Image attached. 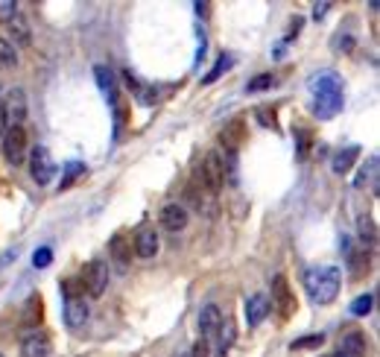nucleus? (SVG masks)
Listing matches in <instances>:
<instances>
[{
  "label": "nucleus",
  "mask_w": 380,
  "mask_h": 357,
  "mask_svg": "<svg viewBox=\"0 0 380 357\" xmlns=\"http://www.w3.org/2000/svg\"><path fill=\"white\" fill-rule=\"evenodd\" d=\"M307 91L313 100V115L319 120L337 118L342 106H345V88H342V76L337 71H316L307 79Z\"/></svg>",
  "instance_id": "1"
},
{
  "label": "nucleus",
  "mask_w": 380,
  "mask_h": 357,
  "mask_svg": "<svg viewBox=\"0 0 380 357\" xmlns=\"http://www.w3.org/2000/svg\"><path fill=\"white\" fill-rule=\"evenodd\" d=\"M304 287H307V296L316 304H330L339 296L342 272L337 267H313L304 272Z\"/></svg>",
  "instance_id": "2"
},
{
  "label": "nucleus",
  "mask_w": 380,
  "mask_h": 357,
  "mask_svg": "<svg viewBox=\"0 0 380 357\" xmlns=\"http://www.w3.org/2000/svg\"><path fill=\"white\" fill-rule=\"evenodd\" d=\"M62 290H64V322H68V328L79 331L88 322V314H91L88 302H85V290H82L79 279L62 281Z\"/></svg>",
  "instance_id": "3"
},
{
  "label": "nucleus",
  "mask_w": 380,
  "mask_h": 357,
  "mask_svg": "<svg viewBox=\"0 0 380 357\" xmlns=\"http://www.w3.org/2000/svg\"><path fill=\"white\" fill-rule=\"evenodd\" d=\"M196 188H205L211 193H217L225 185V158L220 150H211L205 153V158L196 164V178H193Z\"/></svg>",
  "instance_id": "4"
},
{
  "label": "nucleus",
  "mask_w": 380,
  "mask_h": 357,
  "mask_svg": "<svg viewBox=\"0 0 380 357\" xmlns=\"http://www.w3.org/2000/svg\"><path fill=\"white\" fill-rule=\"evenodd\" d=\"M27 129L24 126H6V132H3V155L9 164H24L27 161Z\"/></svg>",
  "instance_id": "5"
},
{
  "label": "nucleus",
  "mask_w": 380,
  "mask_h": 357,
  "mask_svg": "<svg viewBox=\"0 0 380 357\" xmlns=\"http://www.w3.org/2000/svg\"><path fill=\"white\" fill-rule=\"evenodd\" d=\"M53 173H56V164H53V155L47 147H38L29 153V176L36 185H50L53 182Z\"/></svg>",
  "instance_id": "6"
},
{
  "label": "nucleus",
  "mask_w": 380,
  "mask_h": 357,
  "mask_svg": "<svg viewBox=\"0 0 380 357\" xmlns=\"http://www.w3.org/2000/svg\"><path fill=\"white\" fill-rule=\"evenodd\" d=\"M269 307H275L281 319H290L295 314V293L290 290L287 275H275L272 279V302Z\"/></svg>",
  "instance_id": "7"
},
{
  "label": "nucleus",
  "mask_w": 380,
  "mask_h": 357,
  "mask_svg": "<svg viewBox=\"0 0 380 357\" xmlns=\"http://www.w3.org/2000/svg\"><path fill=\"white\" fill-rule=\"evenodd\" d=\"M79 284H82V290H85L88 296H103V290L108 284V267L103 261L85 264V267H82V272H79Z\"/></svg>",
  "instance_id": "8"
},
{
  "label": "nucleus",
  "mask_w": 380,
  "mask_h": 357,
  "mask_svg": "<svg viewBox=\"0 0 380 357\" xmlns=\"http://www.w3.org/2000/svg\"><path fill=\"white\" fill-rule=\"evenodd\" d=\"M94 79H97V85H100L103 97L108 100V106L118 108V103H120V85H118V76H114V71L108 68V64H97V68H94Z\"/></svg>",
  "instance_id": "9"
},
{
  "label": "nucleus",
  "mask_w": 380,
  "mask_h": 357,
  "mask_svg": "<svg viewBox=\"0 0 380 357\" xmlns=\"http://www.w3.org/2000/svg\"><path fill=\"white\" fill-rule=\"evenodd\" d=\"M246 138H249V135H246V120H243V118L228 120V123L223 126V132H220V144L225 147V153H231V155H234V153L243 147Z\"/></svg>",
  "instance_id": "10"
},
{
  "label": "nucleus",
  "mask_w": 380,
  "mask_h": 357,
  "mask_svg": "<svg viewBox=\"0 0 380 357\" xmlns=\"http://www.w3.org/2000/svg\"><path fill=\"white\" fill-rule=\"evenodd\" d=\"M188 208L185 205H178V202H170V205H164L161 208V229H167V232H181L188 225Z\"/></svg>",
  "instance_id": "11"
},
{
  "label": "nucleus",
  "mask_w": 380,
  "mask_h": 357,
  "mask_svg": "<svg viewBox=\"0 0 380 357\" xmlns=\"http://www.w3.org/2000/svg\"><path fill=\"white\" fill-rule=\"evenodd\" d=\"M220 326H223L220 307L217 304H205L202 311H199V334L205 340H213V337H217V331H220Z\"/></svg>",
  "instance_id": "12"
},
{
  "label": "nucleus",
  "mask_w": 380,
  "mask_h": 357,
  "mask_svg": "<svg viewBox=\"0 0 380 357\" xmlns=\"http://www.w3.org/2000/svg\"><path fill=\"white\" fill-rule=\"evenodd\" d=\"M21 354L24 357H47L50 354V337L41 331H32L21 340Z\"/></svg>",
  "instance_id": "13"
},
{
  "label": "nucleus",
  "mask_w": 380,
  "mask_h": 357,
  "mask_svg": "<svg viewBox=\"0 0 380 357\" xmlns=\"http://www.w3.org/2000/svg\"><path fill=\"white\" fill-rule=\"evenodd\" d=\"M108 252H111V258H114V264H118V267H129L132 264V237L126 232H118L111 237V243H108Z\"/></svg>",
  "instance_id": "14"
},
{
  "label": "nucleus",
  "mask_w": 380,
  "mask_h": 357,
  "mask_svg": "<svg viewBox=\"0 0 380 357\" xmlns=\"http://www.w3.org/2000/svg\"><path fill=\"white\" fill-rule=\"evenodd\" d=\"M3 111H6V118H12V126H21V120L27 118V97H24L21 88L9 91L6 103H3Z\"/></svg>",
  "instance_id": "15"
},
{
  "label": "nucleus",
  "mask_w": 380,
  "mask_h": 357,
  "mask_svg": "<svg viewBox=\"0 0 380 357\" xmlns=\"http://www.w3.org/2000/svg\"><path fill=\"white\" fill-rule=\"evenodd\" d=\"M345 357H369V340L366 334H360V331H351V334H345L342 337V346H339Z\"/></svg>",
  "instance_id": "16"
},
{
  "label": "nucleus",
  "mask_w": 380,
  "mask_h": 357,
  "mask_svg": "<svg viewBox=\"0 0 380 357\" xmlns=\"http://www.w3.org/2000/svg\"><path fill=\"white\" fill-rule=\"evenodd\" d=\"M135 255L138 258H155L158 255V232L155 229H141L135 237Z\"/></svg>",
  "instance_id": "17"
},
{
  "label": "nucleus",
  "mask_w": 380,
  "mask_h": 357,
  "mask_svg": "<svg viewBox=\"0 0 380 357\" xmlns=\"http://www.w3.org/2000/svg\"><path fill=\"white\" fill-rule=\"evenodd\" d=\"M267 314H269V299L267 296H252L249 302H246V322L255 328V326H260L263 319H267Z\"/></svg>",
  "instance_id": "18"
},
{
  "label": "nucleus",
  "mask_w": 380,
  "mask_h": 357,
  "mask_svg": "<svg viewBox=\"0 0 380 357\" xmlns=\"http://www.w3.org/2000/svg\"><path fill=\"white\" fill-rule=\"evenodd\" d=\"M123 79H126V85L132 88V94H135L143 106H153V103L158 100V91H155L153 85H143L141 79H138L135 74H132V71H126V74H123Z\"/></svg>",
  "instance_id": "19"
},
{
  "label": "nucleus",
  "mask_w": 380,
  "mask_h": 357,
  "mask_svg": "<svg viewBox=\"0 0 380 357\" xmlns=\"http://www.w3.org/2000/svg\"><path fill=\"white\" fill-rule=\"evenodd\" d=\"M360 158V147H345L334 155V161H330V170H334L337 176H345L351 167H354V161Z\"/></svg>",
  "instance_id": "20"
},
{
  "label": "nucleus",
  "mask_w": 380,
  "mask_h": 357,
  "mask_svg": "<svg viewBox=\"0 0 380 357\" xmlns=\"http://www.w3.org/2000/svg\"><path fill=\"white\" fill-rule=\"evenodd\" d=\"M231 64H234V56H231V53H220V56H217V62H213V71L202 76V83H205V85L217 83V79H220L225 71H231Z\"/></svg>",
  "instance_id": "21"
},
{
  "label": "nucleus",
  "mask_w": 380,
  "mask_h": 357,
  "mask_svg": "<svg viewBox=\"0 0 380 357\" xmlns=\"http://www.w3.org/2000/svg\"><path fill=\"white\" fill-rule=\"evenodd\" d=\"M293 135H295V150H299V158L307 161L310 158V147H313V132H310V129H304V126H295Z\"/></svg>",
  "instance_id": "22"
},
{
  "label": "nucleus",
  "mask_w": 380,
  "mask_h": 357,
  "mask_svg": "<svg viewBox=\"0 0 380 357\" xmlns=\"http://www.w3.org/2000/svg\"><path fill=\"white\" fill-rule=\"evenodd\" d=\"M9 32H12L15 44H29V41H32V36H29V27H27V18H24V15H15V18L9 21Z\"/></svg>",
  "instance_id": "23"
},
{
  "label": "nucleus",
  "mask_w": 380,
  "mask_h": 357,
  "mask_svg": "<svg viewBox=\"0 0 380 357\" xmlns=\"http://www.w3.org/2000/svg\"><path fill=\"white\" fill-rule=\"evenodd\" d=\"M217 337H220V340H217V357H225L228 349H231V343H234V326H231L228 319H223Z\"/></svg>",
  "instance_id": "24"
},
{
  "label": "nucleus",
  "mask_w": 380,
  "mask_h": 357,
  "mask_svg": "<svg viewBox=\"0 0 380 357\" xmlns=\"http://www.w3.org/2000/svg\"><path fill=\"white\" fill-rule=\"evenodd\" d=\"M44 319V304H41V296H32L27 302V311H24V326H41Z\"/></svg>",
  "instance_id": "25"
},
{
  "label": "nucleus",
  "mask_w": 380,
  "mask_h": 357,
  "mask_svg": "<svg viewBox=\"0 0 380 357\" xmlns=\"http://www.w3.org/2000/svg\"><path fill=\"white\" fill-rule=\"evenodd\" d=\"M354 185H357V188H366V185H372V188H374V185H377V158H369V164L357 173Z\"/></svg>",
  "instance_id": "26"
},
{
  "label": "nucleus",
  "mask_w": 380,
  "mask_h": 357,
  "mask_svg": "<svg viewBox=\"0 0 380 357\" xmlns=\"http://www.w3.org/2000/svg\"><path fill=\"white\" fill-rule=\"evenodd\" d=\"M82 173H85V164H82V161H68V164H64V173H62V190L64 188H71L73 182H76V178L82 176Z\"/></svg>",
  "instance_id": "27"
},
{
  "label": "nucleus",
  "mask_w": 380,
  "mask_h": 357,
  "mask_svg": "<svg viewBox=\"0 0 380 357\" xmlns=\"http://www.w3.org/2000/svg\"><path fill=\"white\" fill-rule=\"evenodd\" d=\"M18 64V50H15V44L0 38V68H15Z\"/></svg>",
  "instance_id": "28"
},
{
  "label": "nucleus",
  "mask_w": 380,
  "mask_h": 357,
  "mask_svg": "<svg viewBox=\"0 0 380 357\" xmlns=\"http://www.w3.org/2000/svg\"><path fill=\"white\" fill-rule=\"evenodd\" d=\"M272 85H275V76L272 74H260V76L249 79L246 91H249V94H260V91H272Z\"/></svg>",
  "instance_id": "29"
},
{
  "label": "nucleus",
  "mask_w": 380,
  "mask_h": 357,
  "mask_svg": "<svg viewBox=\"0 0 380 357\" xmlns=\"http://www.w3.org/2000/svg\"><path fill=\"white\" fill-rule=\"evenodd\" d=\"M372 307H374V296H357L354 302H351V314L354 316H366V314H372Z\"/></svg>",
  "instance_id": "30"
},
{
  "label": "nucleus",
  "mask_w": 380,
  "mask_h": 357,
  "mask_svg": "<svg viewBox=\"0 0 380 357\" xmlns=\"http://www.w3.org/2000/svg\"><path fill=\"white\" fill-rule=\"evenodd\" d=\"M50 264H53V249H50V246L36 249V255H32V267L44 270V267H50Z\"/></svg>",
  "instance_id": "31"
},
{
  "label": "nucleus",
  "mask_w": 380,
  "mask_h": 357,
  "mask_svg": "<svg viewBox=\"0 0 380 357\" xmlns=\"http://www.w3.org/2000/svg\"><path fill=\"white\" fill-rule=\"evenodd\" d=\"M349 264L354 275H363V270H369V255L366 252H349Z\"/></svg>",
  "instance_id": "32"
},
{
  "label": "nucleus",
  "mask_w": 380,
  "mask_h": 357,
  "mask_svg": "<svg viewBox=\"0 0 380 357\" xmlns=\"http://www.w3.org/2000/svg\"><path fill=\"white\" fill-rule=\"evenodd\" d=\"M322 343H325V334H310V337H302V340H295V343H293V349L304 351V349H319Z\"/></svg>",
  "instance_id": "33"
},
{
  "label": "nucleus",
  "mask_w": 380,
  "mask_h": 357,
  "mask_svg": "<svg viewBox=\"0 0 380 357\" xmlns=\"http://www.w3.org/2000/svg\"><path fill=\"white\" fill-rule=\"evenodd\" d=\"M15 15H18V4H15V0H0V21L9 24Z\"/></svg>",
  "instance_id": "34"
},
{
  "label": "nucleus",
  "mask_w": 380,
  "mask_h": 357,
  "mask_svg": "<svg viewBox=\"0 0 380 357\" xmlns=\"http://www.w3.org/2000/svg\"><path fill=\"white\" fill-rule=\"evenodd\" d=\"M190 357H211V340H196L193 349H190Z\"/></svg>",
  "instance_id": "35"
},
{
  "label": "nucleus",
  "mask_w": 380,
  "mask_h": 357,
  "mask_svg": "<svg viewBox=\"0 0 380 357\" xmlns=\"http://www.w3.org/2000/svg\"><path fill=\"white\" fill-rule=\"evenodd\" d=\"M354 44H357L354 36H337V50H339V53H351Z\"/></svg>",
  "instance_id": "36"
},
{
  "label": "nucleus",
  "mask_w": 380,
  "mask_h": 357,
  "mask_svg": "<svg viewBox=\"0 0 380 357\" xmlns=\"http://www.w3.org/2000/svg\"><path fill=\"white\" fill-rule=\"evenodd\" d=\"M360 237L369 240V243H374V225H372L366 217H360Z\"/></svg>",
  "instance_id": "37"
},
{
  "label": "nucleus",
  "mask_w": 380,
  "mask_h": 357,
  "mask_svg": "<svg viewBox=\"0 0 380 357\" xmlns=\"http://www.w3.org/2000/svg\"><path fill=\"white\" fill-rule=\"evenodd\" d=\"M258 120H260L263 126L278 129V123H275V111H269V108H258Z\"/></svg>",
  "instance_id": "38"
},
{
  "label": "nucleus",
  "mask_w": 380,
  "mask_h": 357,
  "mask_svg": "<svg viewBox=\"0 0 380 357\" xmlns=\"http://www.w3.org/2000/svg\"><path fill=\"white\" fill-rule=\"evenodd\" d=\"M328 12H330V4H316V6H313V18L319 21V18H325Z\"/></svg>",
  "instance_id": "39"
},
{
  "label": "nucleus",
  "mask_w": 380,
  "mask_h": 357,
  "mask_svg": "<svg viewBox=\"0 0 380 357\" xmlns=\"http://www.w3.org/2000/svg\"><path fill=\"white\" fill-rule=\"evenodd\" d=\"M6 132V111H3V100H0V135Z\"/></svg>",
  "instance_id": "40"
},
{
  "label": "nucleus",
  "mask_w": 380,
  "mask_h": 357,
  "mask_svg": "<svg viewBox=\"0 0 380 357\" xmlns=\"http://www.w3.org/2000/svg\"><path fill=\"white\" fill-rule=\"evenodd\" d=\"M330 357H334V354H330Z\"/></svg>",
  "instance_id": "41"
},
{
  "label": "nucleus",
  "mask_w": 380,
  "mask_h": 357,
  "mask_svg": "<svg viewBox=\"0 0 380 357\" xmlns=\"http://www.w3.org/2000/svg\"><path fill=\"white\" fill-rule=\"evenodd\" d=\"M0 357H3V354H0Z\"/></svg>",
  "instance_id": "42"
}]
</instances>
